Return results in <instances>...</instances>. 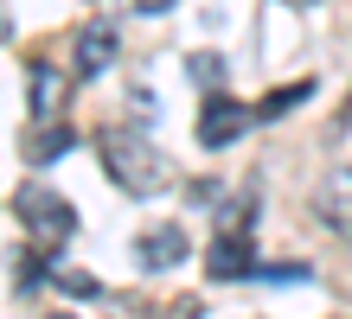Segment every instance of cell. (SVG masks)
Masks as SVG:
<instances>
[{"label":"cell","mask_w":352,"mask_h":319,"mask_svg":"<svg viewBox=\"0 0 352 319\" xmlns=\"http://www.w3.org/2000/svg\"><path fill=\"white\" fill-rule=\"evenodd\" d=\"M13 217L26 230V243H38V249H65L77 237V211H71V198H58L52 185H19L13 191Z\"/></svg>","instance_id":"obj_2"},{"label":"cell","mask_w":352,"mask_h":319,"mask_svg":"<svg viewBox=\"0 0 352 319\" xmlns=\"http://www.w3.org/2000/svg\"><path fill=\"white\" fill-rule=\"evenodd\" d=\"M116 51H122L116 26H109V19H90V26L71 38V71H77V77H102V71L116 64Z\"/></svg>","instance_id":"obj_5"},{"label":"cell","mask_w":352,"mask_h":319,"mask_svg":"<svg viewBox=\"0 0 352 319\" xmlns=\"http://www.w3.org/2000/svg\"><path fill=\"white\" fill-rule=\"evenodd\" d=\"M250 121H256V109H243V102L224 96V90H205V109H199V147H205V154H218V147H231Z\"/></svg>","instance_id":"obj_3"},{"label":"cell","mask_w":352,"mask_h":319,"mask_svg":"<svg viewBox=\"0 0 352 319\" xmlns=\"http://www.w3.org/2000/svg\"><path fill=\"white\" fill-rule=\"evenodd\" d=\"M256 255H250V230H218L212 249H205V274L212 281H250Z\"/></svg>","instance_id":"obj_6"},{"label":"cell","mask_w":352,"mask_h":319,"mask_svg":"<svg viewBox=\"0 0 352 319\" xmlns=\"http://www.w3.org/2000/svg\"><path fill=\"white\" fill-rule=\"evenodd\" d=\"M52 281L65 287V294H77V300H96V294H102V287L90 281V274H71V268H52Z\"/></svg>","instance_id":"obj_12"},{"label":"cell","mask_w":352,"mask_h":319,"mask_svg":"<svg viewBox=\"0 0 352 319\" xmlns=\"http://www.w3.org/2000/svg\"><path fill=\"white\" fill-rule=\"evenodd\" d=\"M314 96V83H282V90H269L263 102H256V121H282L288 109H295V102H307Z\"/></svg>","instance_id":"obj_10"},{"label":"cell","mask_w":352,"mask_h":319,"mask_svg":"<svg viewBox=\"0 0 352 319\" xmlns=\"http://www.w3.org/2000/svg\"><path fill=\"white\" fill-rule=\"evenodd\" d=\"M71 141H77L71 121H65V115H45V121L26 128V160H32V166H52V160L71 154Z\"/></svg>","instance_id":"obj_9"},{"label":"cell","mask_w":352,"mask_h":319,"mask_svg":"<svg viewBox=\"0 0 352 319\" xmlns=\"http://www.w3.org/2000/svg\"><path fill=\"white\" fill-rule=\"evenodd\" d=\"M314 217L333 230L340 243H352V160H346V166H333V173L314 185Z\"/></svg>","instance_id":"obj_4"},{"label":"cell","mask_w":352,"mask_h":319,"mask_svg":"<svg viewBox=\"0 0 352 319\" xmlns=\"http://www.w3.org/2000/svg\"><path fill=\"white\" fill-rule=\"evenodd\" d=\"M192 83H199V90H224V64H218L212 51H199V58H192Z\"/></svg>","instance_id":"obj_11"},{"label":"cell","mask_w":352,"mask_h":319,"mask_svg":"<svg viewBox=\"0 0 352 319\" xmlns=\"http://www.w3.org/2000/svg\"><path fill=\"white\" fill-rule=\"evenodd\" d=\"M135 7H141V13H167L173 0H135Z\"/></svg>","instance_id":"obj_13"},{"label":"cell","mask_w":352,"mask_h":319,"mask_svg":"<svg viewBox=\"0 0 352 319\" xmlns=\"http://www.w3.org/2000/svg\"><path fill=\"white\" fill-rule=\"evenodd\" d=\"M96 154H102V173L116 179V191H129V198H154V191L173 185L167 154H160L141 128H102V134H96Z\"/></svg>","instance_id":"obj_1"},{"label":"cell","mask_w":352,"mask_h":319,"mask_svg":"<svg viewBox=\"0 0 352 319\" xmlns=\"http://www.w3.org/2000/svg\"><path fill=\"white\" fill-rule=\"evenodd\" d=\"M26 90H32V121L65 115V71H58L52 58H32L26 64Z\"/></svg>","instance_id":"obj_8"},{"label":"cell","mask_w":352,"mask_h":319,"mask_svg":"<svg viewBox=\"0 0 352 319\" xmlns=\"http://www.w3.org/2000/svg\"><path fill=\"white\" fill-rule=\"evenodd\" d=\"M135 262L148 268V274H167L186 262V230L179 224H154V230H141L135 237Z\"/></svg>","instance_id":"obj_7"}]
</instances>
